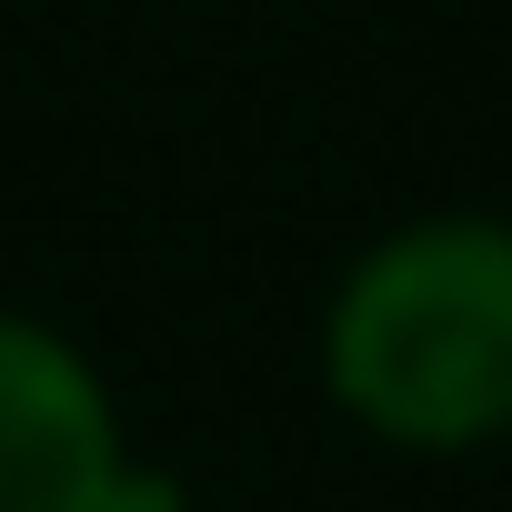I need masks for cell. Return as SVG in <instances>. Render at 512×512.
<instances>
[{
	"label": "cell",
	"mask_w": 512,
	"mask_h": 512,
	"mask_svg": "<svg viewBox=\"0 0 512 512\" xmlns=\"http://www.w3.org/2000/svg\"><path fill=\"white\" fill-rule=\"evenodd\" d=\"M332 402L402 452L512 432V221L442 211L372 241L322 322Z\"/></svg>",
	"instance_id": "1"
},
{
	"label": "cell",
	"mask_w": 512,
	"mask_h": 512,
	"mask_svg": "<svg viewBox=\"0 0 512 512\" xmlns=\"http://www.w3.org/2000/svg\"><path fill=\"white\" fill-rule=\"evenodd\" d=\"M0 512H171L131 472L101 372L31 312H0Z\"/></svg>",
	"instance_id": "2"
}]
</instances>
